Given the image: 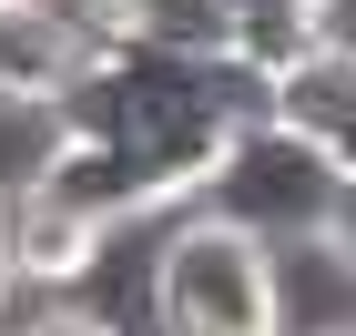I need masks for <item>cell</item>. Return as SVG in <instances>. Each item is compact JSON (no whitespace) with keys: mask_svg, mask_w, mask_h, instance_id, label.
<instances>
[{"mask_svg":"<svg viewBox=\"0 0 356 336\" xmlns=\"http://www.w3.org/2000/svg\"><path fill=\"white\" fill-rule=\"evenodd\" d=\"M275 122L305 133L316 153H336V163H356V10H336L326 51L275 82Z\"/></svg>","mask_w":356,"mask_h":336,"instance_id":"5","label":"cell"},{"mask_svg":"<svg viewBox=\"0 0 356 336\" xmlns=\"http://www.w3.org/2000/svg\"><path fill=\"white\" fill-rule=\"evenodd\" d=\"M102 245H112V234H102L92 214H72L51 184H31V173L0 184V255H10V275H21L31 296H51V306H61V296L102 265Z\"/></svg>","mask_w":356,"mask_h":336,"instance_id":"3","label":"cell"},{"mask_svg":"<svg viewBox=\"0 0 356 336\" xmlns=\"http://www.w3.org/2000/svg\"><path fill=\"white\" fill-rule=\"evenodd\" d=\"M326 10H316V0H234V41H224V51L245 61L254 82H285V72H296V61H316L326 51Z\"/></svg>","mask_w":356,"mask_h":336,"instance_id":"6","label":"cell"},{"mask_svg":"<svg viewBox=\"0 0 356 336\" xmlns=\"http://www.w3.org/2000/svg\"><path fill=\"white\" fill-rule=\"evenodd\" d=\"M336 184H346V163L336 153H316L305 133H285V122H254L234 153H224L214 173V194H204V214L224 224H245L254 245H326V224H336Z\"/></svg>","mask_w":356,"mask_h":336,"instance_id":"2","label":"cell"},{"mask_svg":"<svg viewBox=\"0 0 356 336\" xmlns=\"http://www.w3.org/2000/svg\"><path fill=\"white\" fill-rule=\"evenodd\" d=\"M305 336H356V326H305Z\"/></svg>","mask_w":356,"mask_h":336,"instance_id":"12","label":"cell"},{"mask_svg":"<svg viewBox=\"0 0 356 336\" xmlns=\"http://www.w3.org/2000/svg\"><path fill=\"white\" fill-rule=\"evenodd\" d=\"M21 336H122V326H112L102 306H72V296H61V306H41V316H31Z\"/></svg>","mask_w":356,"mask_h":336,"instance_id":"8","label":"cell"},{"mask_svg":"<svg viewBox=\"0 0 356 336\" xmlns=\"http://www.w3.org/2000/svg\"><path fill=\"white\" fill-rule=\"evenodd\" d=\"M316 10H326V21H336V10H356V0H316Z\"/></svg>","mask_w":356,"mask_h":336,"instance_id":"11","label":"cell"},{"mask_svg":"<svg viewBox=\"0 0 356 336\" xmlns=\"http://www.w3.org/2000/svg\"><path fill=\"white\" fill-rule=\"evenodd\" d=\"M326 255L356 275V163H346V184H336V224H326Z\"/></svg>","mask_w":356,"mask_h":336,"instance_id":"9","label":"cell"},{"mask_svg":"<svg viewBox=\"0 0 356 336\" xmlns=\"http://www.w3.org/2000/svg\"><path fill=\"white\" fill-rule=\"evenodd\" d=\"M112 41H143V51H224L234 41V0H112Z\"/></svg>","mask_w":356,"mask_h":336,"instance_id":"7","label":"cell"},{"mask_svg":"<svg viewBox=\"0 0 356 336\" xmlns=\"http://www.w3.org/2000/svg\"><path fill=\"white\" fill-rule=\"evenodd\" d=\"M31 316H41V306H31V285H21V275H10V255H0V336H21V326H31Z\"/></svg>","mask_w":356,"mask_h":336,"instance_id":"10","label":"cell"},{"mask_svg":"<svg viewBox=\"0 0 356 336\" xmlns=\"http://www.w3.org/2000/svg\"><path fill=\"white\" fill-rule=\"evenodd\" d=\"M153 326L163 336H285V275L224 214H173L153 245Z\"/></svg>","mask_w":356,"mask_h":336,"instance_id":"1","label":"cell"},{"mask_svg":"<svg viewBox=\"0 0 356 336\" xmlns=\"http://www.w3.org/2000/svg\"><path fill=\"white\" fill-rule=\"evenodd\" d=\"M92 61H102V51H92L61 10H41V0H0V112H41V122H51Z\"/></svg>","mask_w":356,"mask_h":336,"instance_id":"4","label":"cell"}]
</instances>
